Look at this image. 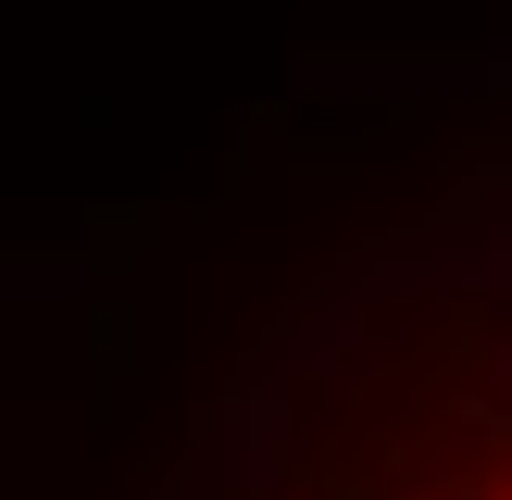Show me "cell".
I'll return each instance as SVG.
<instances>
[{
	"instance_id": "cell-1",
	"label": "cell",
	"mask_w": 512,
	"mask_h": 500,
	"mask_svg": "<svg viewBox=\"0 0 512 500\" xmlns=\"http://www.w3.org/2000/svg\"><path fill=\"white\" fill-rule=\"evenodd\" d=\"M463 500H512V475H500V488H463Z\"/></svg>"
}]
</instances>
